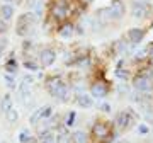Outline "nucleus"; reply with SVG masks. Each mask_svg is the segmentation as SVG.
<instances>
[{"label":"nucleus","mask_w":153,"mask_h":143,"mask_svg":"<svg viewBox=\"0 0 153 143\" xmlns=\"http://www.w3.org/2000/svg\"><path fill=\"white\" fill-rule=\"evenodd\" d=\"M5 70H7V73H16L17 72V61L14 60V58H10V60L5 63Z\"/></svg>","instance_id":"20"},{"label":"nucleus","mask_w":153,"mask_h":143,"mask_svg":"<svg viewBox=\"0 0 153 143\" xmlns=\"http://www.w3.org/2000/svg\"><path fill=\"white\" fill-rule=\"evenodd\" d=\"M148 0H133V5H146Z\"/></svg>","instance_id":"32"},{"label":"nucleus","mask_w":153,"mask_h":143,"mask_svg":"<svg viewBox=\"0 0 153 143\" xmlns=\"http://www.w3.org/2000/svg\"><path fill=\"white\" fill-rule=\"evenodd\" d=\"M24 66H26L27 70H31V72L38 70V65H36V63H33V61H24Z\"/></svg>","instance_id":"27"},{"label":"nucleus","mask_w":153,"mask_h":143,"mask_svg":"<svg viewBox=\"0 0 153 143\" xmlns=\"http://www.w3.org/2000/svg\"><path fill=\"white\" fill-rule=\"evenodd\" d=\"M70 16V9L65 4H58L53 7V17L56 21H66V17Z\"/></svg>","instance_id":"7"},{"label":"nucleus","mask_w":153,"mask_h":143,"mask_svg":"<svg viewBox=\"0 0 153 143\" xmlns=\"http://www.w3.org/2000/svg\"><path fill=\"white\" fill-rule=\"evenodd\" d=\"M111 14L114 19H121L126 14V5L123 0H112L111 2Z\"/></svg>","instance_id":"5"},{"label":"nucleus","mask_w":153,"mask_h":143,"mask_svg":"<svg viewBox=\"0 0 153 143\" xmlns=\"http://www.w3.org/2000/svg\"><path fill=\"white\" fill-rule=\"evenodd\" d=\"M33 22H34V16L31 14V12H27V14H22V16L19 17V21H17L16 33L19 34V36H26V33L29 31V28L33 26Z\"/></svg>","instance_id":"2"},{"label":"nucleus","mask_w":153,"mask_h":143,"mask_svg":"<svg viewBox=\"0 0 153 143\" xmlns=\"http://www.w3.org/2000/svg\"><path fill=\"white\" fill-rule=\"evenodd\" d=\"M145 38V31L140 28H131L128 31V39H129V43L131 44H140Z\"/></svg>","instance_id":"8"},{"label":"nucleus","mask_w":153,"mask_h":143,"mask_svg":"<svg viewBox=\"0 0 153 143\" xmlns=\"http://www.w3.org/2000/svg\"><path fill=\"white\" fill-rule=\"evenodd\" d=\"M131 123H133V118H131V114H129V112H126V111L119 112L117 118H116V124H117V128H119L121 131L128 130V128L131 126Z\"/></svg>","instance_id":"4"},{"label":"nucleus","mask_w":153,"mask_h":143,"mask_svg":"<svg viewBox=\"0 0 153 143\" xmlns=\"http://www.w3.org/2000/svg\"><path fill=\"white\" fill-rule=\"evenodd\" d=\"M21 95H22V99H27L29 95H31V83L22 82V85H21Z\"/></svg>","instance_id":"17"},{"label":"nucleus","mask_w":153,"mask_h":143,"mask_svg":"<svg viewBox=\"0 0 153 143\" xmlns=\"http://www.w3.org/2000/svg\"><path fill=\"white\" fill-rule=\"evenodd\" d=\"M76 102H78V106H80V107H83V109H88V107H92V106H94L92 95H88V94H78Z\"/></svg>","instance_id":"12"},{"label":"nucleus","mask_w":153,"mask_h":143,"mask_svg":"<svg viewBox=\"0 0 153 143\" xmlns=\"http://www.w3.org/2000/svg\"><path fill=\"white\" fill-rule=\"evenodd\" d=\"M4 33H7V24L4 19H0V34H4Z\"/></svg>","instance_id":"31"},{"label":"nucleus","mask_w":153,"mask_h":143,"mask_svg":"<svg viewBox=\"0 0 153 143\" xmlns=\"http://www.w3.org/2000/svg\"><path fill=\"white\" fill-rule=\"evenodd\" d=\"M75 33V28H73V24L71 22H66V24H61V28L58 29V34H60V38L66 39V38H71Z\"/></svg>","instance_id":"11"},{"label":"nucleus","mask_w":153,"mask_h":143,"mask_svg":"<svg viewBox=\"0 0 153 143\" xmlns=\"http://www.w3.org/2000/svg\"><path fill=\"white\" fill-rule=\"evenodd\" d=\"M29 121H31V124H33V126H38V124H39V121H43V112H41V109L34 111Z\"/></svg>","instance_id":"16"},{"label":"nucleus","mask_w":153,"mask_h":143,"mask_svg":"<svg viewBox=\"0 0 153 143\" xmlns=\"http://www.w3.org/2000/svg\"><path fill=\"white\" fill-rule=\"evenodd\" d=\"M31 46H33V43H31V41H29V39H26V41H24V43H22V48H24V50H29V48H31Z\"/></svg>","instance_id":"33"},{"label":"nucleus","mask_w":153,"mask_h":143,"mask_svg":"<svg viewBox=\"0 0 153 143\" xmlns=\"http://www.w3.org/2000/svg\"><path fill=\"white\" fill-rule=\"evenodd\" d=\"M73 119H75V112H70V114H68V119H66V126H71V124H73Z\"/></svg>","instance_id":"30"},{"label":"nucleus","mask_w":153,"mask_h":143,"mask_svg":"<svg viewBox=\"0 0 153 143\" xmlns=\"http://www.w3.org/2000/svg\"><path fill=\"white\" fill-rule=\"evenodd\" d=\"M41 143H56V138L51 133H44L43 136H41Z\"/></svg>","instance_id":"24"},{"label":"nucleus","mask_w":153,"mask_h":143,"mask_svg":"<svg viewBox=\"0 0 153 143\" xmlns=\"http://www.w3.org/2000/svg\"><path fill=\"white\" fill-rule=\"evenodd\" d=\"M134 89H138L140 92H148V90H152L153 87V83H152V78H148V77H140L138 75L136 78H134Z\"/></svg>","instance_id":"6"},{"label":"nucleus","mask_w":153,"mask_h":143,"mask_svg":"<svg viewBox=\"0 0 153 143\" xmlns=\"http://www.w3.org/2000/svg\"><path fill=\"white\" fill-rule=\"evenodd\" d=\"M73 140H75V143H87V135L83 131H76L73 135Z\"/></svg>","instance_id":"22"},{"label":"nucleus","mask_w":153,"mask_h":143,"mask_svg":"<svg viewBox=\"0 0 153 143\" xmlns=\"http://www.w3.org/2000/svg\"><path fill=\"white\" fill-rule=\"evenodd\" d=\"M46 87H48V92L51 94L53 97L60 99L61 102L68 101V87L65 85V82H63L60 77L49 78L48 83H46Z\"/></svg>","instance_id":"1"},{"label":"nucleus","mask_w":153,"mask_h":143,"mask_svg":"<svg viewBox=\"0 0 153 143\" xmlns=\"http://www.w3.org/2000/svg\"><path fill=\"white\" fill-rule=\"evenodd\" d=\"M148 7L146 5H133V17H136V19H145V17H148Z\"/></svg>","instance_id":"14"},{"label":"nucleus","mask_w":153,"mask_h":143,"mask_svg":"<svg viewBox=\"0 0 153 143\" xmlns=\"http://www.w3.org/2000/svg\"><path fill=\"white\" fill-rule=\"evenodd\" d=\"M138 131L141 133V135H145V133H148V126H145V124H141V126L138 128Z\"/></svg>","instance_id":"34"},{"label":"nucleus","mask_w":153,"mask_h":143,"mask_svg":"<svg viewBox=\"0 0 153 143\" xmlns=\"http://www.w3.org/2000/svg\"><path fill=\"white\" fill-rule=\"evenodd\" d=\"M31 133L27 131V130H21V133H19V142L21 143H31Z\"/></svg>","instance_id":"18"},{"label":"nucleus","mask_w":153,"mask_h":143,"mask_svg":"<svg viewBox=\"0 0 153 143\" xmlns=\"http://www.w3.org/2000/svg\"><path fill=\"white\" fill-rule=\"evenodd\" d=\"M12 17H14V5H10V4H4V5H0V19H4V21H10Z\"/></svg>","instance_id":"13"},{"label":"nucleus","mask_w":153,"mask_h":143,"mask_svg":"<svg viewBox=\"0 0 153 143\" xmlns=\"http://www.w3.org/2000/svg\"><path fill=\"white\" fill-rule=\"evenodd\" d=\"M5 48H7V39L5 38H0V56L4 55Z\"/></svg>","instance_id":"28"},{"label":"nucleus","mask_w":153,"mask_h":143,"mask_svg":"<svg viewBox=\"0 0 153 143\" xmlns=\"http://www.w3.org/2000/svg\"><path fill=\"white\" fill-rule=\"evenodd\" d=\"M9 109H12V97L9 94H5V95L2 97V101H0V111H2V112H7Z\"/></svg>","instance_id":"15"},{"label":"nucleus","mask_w":153,"mask_h":143,"mask_svg":"<svg viewBox=\"0 0 153 143\" xmlns=\"http://www.w3.org/2000/svg\"><path fill=\"white\" fill-rule=\"evenodd\" d=\"M56 61V51L53 48H43L39 51V63L41 66H51Z\"/></svg>","instance_id":"3"},{"label":"nucleus","mask_w":153,"mask_h":143,"mask_svg":"<svg viewBox=\"0 0 153 143\" xmlns=\"http://www.w3.org/2000/svg\"><path fill=\"white\" fill-rule=\"evenodd\" d=\"M116 75H117V77H121L123 80H128V78H129V73H128V72H124V70H121V66H117Z\"/></svg>","instance_id":"26"},{"label":"nucleus","mask_w":153,"mask_h":143,"mask_svg":"<svg viewBox=\"0 0 153 143\" xmlns=\"http://www.w3.org/2000/svg\"><path fill=\"white\" fill-rule=\"evenodd\" d=\"M92 133L97 138H107V135H109V126L105 123H95L92 128Z\"/></svg>","instance_id":"10"},{"label":"nucleus","mask_w":153,"mask_h":143,"mask_svg":"<svg viewBox=\"0 0 153 143\" xmlns=\"http://www.w3.org/2000/svg\"><path fill=\"white\" fill-rule=\"evenodd\" d=\"M99 107H100V111H104V112H109V111H111V104H109V102H102Z\"/></svg>","instance_id":"29"},{"label":"nucleus","mask_w":153,"mask_h":143,"mask_svg":"<svg viewBox=\"0 0 153 143\" xmlns=\"http://www.w3.org/2000/svg\"><path fill=\"white\" fill-rule=\"evenodd\" d=\"M90 95L97 97V99H104L105 95H107V87H105L102 82H95L92 87H90Z\"/></svg>","instance_id":"9"},{"label":"nucleus","mask_w":153,"mask_h":143,"mask_svg":"<svg viewBox=\"0 0 153 143\" xmlns=\"http://www.w3.org/2000/svg\"><path fill=\"white\" fill-rule=\"evenodd\" d=\"M5 85L9 89H14L16 87V77H14V73H5Z\"/></svg>","instance_id":"21"},{"label":"nucleus","mask_w":153,"mask_h":143,"mask_svg":"<svg viewBox=\"0 0 153 143\" xmlns=\"http://www.w3.org/2000/svg\"><path fill=\"white\" fill-rule=\"evenodd\" d=\"M146 119L153 121V112H152V111H146Z\"/></svg>","instance_id":"35"},{"label":"nucleus","mask_w":153,"mask_h":143,"mask_svg":"<svg viewBox=\"0 0 153 143\" xmlns=\"http://www.w3.org/2000/svg\"><path fill=\"white\" fill-rule=\"evenodd\" d=\"M41 112H43V119H46L48 116H51L53 107H51V106H44V107H41Z\"/></svg>","instance_id":"25"},{"label":"nucleus","mask_w":153,"mask_h":143,"mask_svg":"<svg viewBox=\"0 0 153 143\" xmlns=\"http://www.w3.org/2000/svg\"><path fill=\"white\" fill-rule=\"evenodd\" d=\"M5 118H7V121L9 123H16L17 119H19V114H17V111L12 107V109H9L5 112Z\"/></svg>","instance_id":"19"},{"label":"nucleus","mask_w":153,"mask_h":143,"mask_svg":"<svg viewBox=\"0 0 153 143\" xmlns=\"http://www.w3.org/2000/svg\"><path fill=\"white\" fill-rule=\"evenodd\" d=\"M56 143H71V136L68 133H60L56 136Z\"/></svg>","instance_id":"23"}]
</instances>
